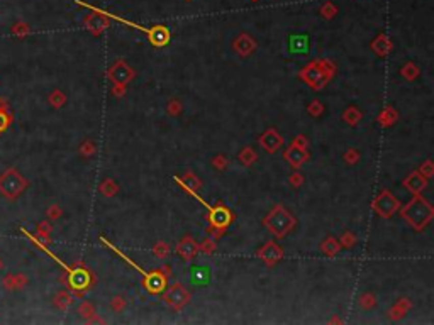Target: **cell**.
<instances>
[{
	"label": "cell",
	"mask_w": 434,
	"mask_h": 325,
	"mask_svg": "<svg viewBox=\"0 0 434 325\" xmlns=\"http://www.w3.org/2000/svg\"><path fill=\"white\" fill-rule=\"evenodd\" d=\"M355 242H356V237L353 235V232H344L339 239V244L344 246V247H353Z\"/></svg>",
	"instance_id": "31"
},
{
	"label": "cell",
	"mask_w": 434,
	"mask_h": 325,
	"mask_svg": "<svg viewBox=\"0 0 434 325\" xmlns=\"http://www.w3.org/2000/svg\"><path fill=\"white\" fill-rule=\"evenodd\" d=\"M80 313L85 317H90V315H94V308H92V305H89V303H84V305L80 307Z\"/></svg>",
	"instance_id": "41"
},
{
	"label": "cell",
	"mask_w": 434,
	"mask_h": 325,
	"mask_svg": "<svg viewBox=\"0 0 434 325\" xmlns=\"http://www.w3.org/2000/svg\"><path fill=\"white\" fill-rule=\"evenodd\" d=\"M283 144V139L282 136L278 134L277 129H266L265 132L261 134L260 137V146L265 149L266 153H275L278 147H280Z\"/></svg>",
	"instance_id": "12"
},
{
	"label": "cell",
	"mask_w": 434,
	"mask_h": 325,
	"mask_svg": "<svg viewBox=\"0 0 434 325\" xmlns=\"http://www.w3.org/2000/svg\"><path fill=\"white\" fill-rule=\"evenodd\" d=\"M419 173L422 174V176H426L427 180L432 176V173H434V164H432L431 159H427V161L422 164L421 169H419Z\"/></svg>",
	"instance_id": "33"
},
{
	"label": "cell",
	"mask_w": 434,
	"mask_h": 325,
	"mask_svg": "<svg viewBox=\"0 0 434 325\" xmlns=\"http://www.w3.org/2000/svg\"><path fill=\"white\" fill-rule=\"evenodd\" d=\"M397 119H399V113H397L395 108L392 107H387L382 110V113L378 117H376V121H378V124H382L384 127H390L392 124H394Z\"/></svg>",
	"instance_id": "21"
},
{
	"label": "cell",
	"mask_w": 434,
	"mask_h": 325,
	"mask_svg": "<svg viewBox=\"0 0 434 325\" xmlns=\"http://www.w3.org/2000/svg\"><path fill=\"white\" fill-rule=\"evenodd\" d=\"M288 182H290V185H292L293 188H299V187H301V185L304 183V176H302L301 173H293V174H290Z\"/></svg>",
	"instance_id": "39"
},
{
	"label": "cell",
	"mask_w": 434,
	"mask_h": 325,
	"mask_svg": "<svg viewBox=\"0 0 434 325\" xmlns=\"http://www.w3.org/2000/svg\"><path fill=\"white\" fill-rule=\"evenodd\" d=\"M237 159H239V163L245 164V166H251V164L256 163L258 154H256L255 149L248 146V147H242V149H241L239 154H237Z\"/></svg>",
	"instance_id": "22"
},
{
	"label": "cell",
	"mask_w": 434,
	"mask_h": 325,
	"mask_svg": "<svg viewBox=\"0 0 434 325\" xmlns=\"http://www.w3.org/2000/svg\"><path fill=\"white\" fill-rule=\"evenodd\" d=\"M199 252V244L190 235H185L182 241L177 244V254L183 261H192Z\"/></svg>",
	"instance_id": "14"
},
{
	"label": "cell",
	"mask_w": 434,
	"mask_h": 325,
	"mask_svg": "<svg viewBox=\"0 0 434 325\" xmlns=\"http://www.w3.org/2000/svg\"><path fill=\"white\" fill-rule=\"evenodd\" d=\"M111 307H112L114 312H122L124 307H126V302H124L122 297H116V298H114V300L111 302Z\"/></svg>",
	"instance_id": "35"
},
{
	"label": "cell",
	"mask_w": 434,
	"mask_h": 325,
	"mask_svg": "<svg viewBox=\"0 0 434 325\" xmlns=\"http://www.w3.org/2000/svg\"><path fill=\"white\" fill-rule=\"evenodd\" d=\"M256 256L260 257L266 266H275L277 262L283 257V249L277 244V242L268 241L261 249H258Z\"/></svg>",
	"instance_id": "10"
},
{
	"label": "cell",
	"mask_w": 434,
	"mask_h": 325,
	"mask_svg": "<svg viewBox=\"0 0 434 325\" xmlns=\"http://www.w3.org/2000/svg\"><path fill=\"white\" fill-rule=\"evenodd\" d=\"M427 182H429V180H427L426 176H422L419 171H414L404 180V183L402 185H404V188L409 190L412 195H421L422 190L426 188Z\"/></svg>",
	"instance_id": "16"
},
{
	"label": "cell",
	"mask_w": 434,
	"mask_h": 325,
	"mask_svg": "<svg viewBox=\"0 0 434 325\" xmlns=\"http://www.w3.org/2000/svg\"><path fill=\"white\" fill-rule=\"evenodd\" d=\"M100 192L104 193L105 197H114V195L119 192V187H117V183L114 182V180L107 178L105 182L100 185Z\"/></svg>",
	"instance_id": "27"
},
{
	"label": "cell",
	"mask_w": 434,
	"mask_h": 325,
	"mask_svg": "<svg viewBox=\"0 0 434 325\" xmlns=\"http://www.w3.org/2000/svg\"><path fill=\"white\" fill-rule=\"evenodd\" d=\"M187 2H190V0H187Z\"/></svg>",
	"instance_id": "45"
},
{
	"label": "cell",
	"mask_w": 434,
	"mask_h": 325,
	"mask_svg": "<svg viewBox=\"0 0 434 325\" xmlns=\"http://www.w3.org/2000/svg\"><path fill=\"white\" fill-rule=\"evenodd\" d=\"M321 12H322L324 17L331 19V17H334V14H336V7H334L333 4H326L324 7L321 9Z\"/></svg>",
	"instance_id": "40"
},
{
	"label": "cell",
	"mask_w": 434,
	"mask_h": 325,
	"mask_svg": "<svg viewBox=\"0 0 434 325\" xmlns=\"http://www.w3.org/2000/svg\"><path fill=\"white\" fill-rule=\"evenodd\" d=\"M321 249L326 256H336L341 251V244H339V241L334 239V237H328V239L322 242Z\"/></svg>",
	"instance_id": "23"
},
{
	"label": "cell",
	"mask_w": 434,
	"mask_h": 325,
	"mask_svg": "<svg viewBox=\"0 0 434 325\" xmlns=\"http://www.w3.org/2000/svg\"><path fill=\"white\" fill-rule=\"evenodd\" d=\"M7 126H9V119H7V115H4V113L0 112V132H2L4 129H7Z\"/></svg>",
	"instance_id": "43"
},
{
	"label": "cell",
	"mask_w": 434,
	"mask_h": 325,
	"mask_svg": "<svg viewBox=\"0 0 434 325\" xmlns=\"http://www.w3.org/2000/svg\"><path fill=\"white\" fill-rule=\"evenodd\" d=\"M215 249H217V241L214 239L212 235H209L207 239H204L199 244V251L204 252V254H212Z\"/></svg>",
	"instance_id": "26"
},
{
	"label": "cell",
	"mask_w": 434,
	"mask_h": 325,
	"mask_svg": "<svg viewBox=\"0 0 434 325\" xmlns=\"http://www.w3.org/2000/svg\"><path fill=\"white\" fill-rule=\"evenodd\" d=\"M112 94L117 97H122L124 94H126V86H119V85H114V90H112Z\"/></svg>",
	"instance_id": "42"
},
{
	"label": "cell",
	"mask_w": 434,
	"mask_h": 325,
	"mask_svg": "<svg viewBox=\"0 0 434 325\" xmlns=\"http://www.w3.org/2000/svg\"><path fill=\"white\" fill-rule=\"evenodd\" d=\"M153 254L159 257V259H165V257L170 254V246L167 242H158V244L153 247Z\"/></svg>",
	"instance_id": "29"
},
{
	"label": "cell",
	"mask_w": 434,
	"mask_h": 325,
	"mask_svg": "<svg viewBox=\"0 0 434 325\" xmlns=\"http://www.w3.org/2000/svg\"><path fill=\"white\" fill-rule=\"evenodd\" d=\"M163 300H165L167 305L175 308V310H182V308L190 302V293L185 290L183 285H180V283H175V285L165 288Z\"/></svg>",
	"instance_id": "6"
},
{
	"label": "cell",
	"mask_w": 434,
	"mask_h": 325,
	"mask_svg": "<svg viewBox=\"0 0 434 325\" xmlns=\"http://www.w3.org/2000/svg\"><path fill=\"white\" fill-rule=\"evenodd\" d=\"M361 117H363V115H361V112L356 107H348L344 110V113H343L344 122L349 124V126H356V124L361 121Z\"/></svg>",
	"instance_id": "24"
},
{
	"label": "cell",
	"mask_w": 434,
	"mask_h": 325,
	"mask_svg": "<svg viewBox=\"0 0 434 325\" xmlns=\"http://www.w3.org/2000/svg\"><path fill=\"white\" fill-rule=\"evenodd\" d=\"M360 305H361V308H365V310H370V308H373L376 305V300L371 293H366V295H361Z\"/></svg>",
	"instance_id": "30"
},
{
	"label": "cell",
	"mask_w": 434,
	"mask_h": 325,
	"mask_svg": "<svg viewBox=\"0 0 434 325\" xmlns=\"http://www.w3.org/2000/svg\"><path fill=\"white\" fill-rule=\"evenodd\" d=\"M134 70L129 66L126 61L119 60L116 61V65L112 66L111 70H108L107 73V78L112 81L114 85H119V86H126L129 81H131L134 78Z\"/></svg>",
	"instance_id": "8"
},
{
	"label": "cell",
	"mask_w": 434,
	"mask_h": 325,
	"mask_svg": "<svg viewBox=\"0 0 434 325\" xmlns=\"http://www.w3.org/2000/svg\"><path fill=\"white\" fill-rule=\"evenodd\" d=\"M212 164H214V168H217V169H226L227 168V158L226 156H222V154H219V156H215L214 159H212Z\"/></svg>",
	"instance_id": "36"
},
{
	"label": "cell",
	"mask_w": 434,
	"mask_h": 325,
	"mask_svg": "<svg viewBox=\"0 0 434 325\" xmlns=\"http://www.w3.org/2000/svg\"><path fill=\"white\" fill-rule=\"evenodd\" d=\"M24 188H25V182L22 180V176L17 174L15 171L5 173L4 176L0 178V192L9 198L17 197Z\"/></svg>",
	"instance_id": "7"
},
{
	"label": "cell",
	"mask_w": 434,
	"mask_h": 325,
	"mask_svg": "<svg viewBox=\"0 0 434 325\" xmlns=\"http://www.w3.org/2000/svg\"><path fill=\"white\" fill-rule=\"evenodd\" d=\"M168 276L163 275V270L159 271H151V273H146L143 276V286L144 290L151 295H159V293L165 291V288L168 286Z\"/></svg>",
	"instance_id": "9"
},
{
	"label": "cell",
	"mask_w": 434,
	"mask_h": 325,
	"mask_svg": "<svg viewBox=\"0 0 434 325\" xmlns=\"http://www.w3.org/2000/svg\"><path fill=\"white\" fill-rule=\"evenodd\" d=\"M400 209V202L392 195L389 190H382L373 200V210L376 215H380L382 219H390L397 210Z\"/></svg>",
	"instance_id": "5"
},
{
	"label": "cell",
	"mask_w": 434,
	"mask_h": 325,
	"mask_svg": "<svg viewBox=\"0 0 434 325\" xmlns=\"http://www.w3.org/2000/svg\"><path fill=\"white\" fill-rule=\"evenodd\" d=\"M283 158H285V161L290 164L292 168L299 169L309 159V153H307V149L295 147V146H292V144H290L288 149L285 151V154H283Z\"/></svg>",
	"instance_id": "15"
},
{
	"label": "cell",
	"mask_w": 434,
	"mask_h": 325,
	"mask_svg": "<svg viewBox=\"0 0 434 325\" xmlns=\"http://www.w3.org/2000/svg\"><path fill=\"white\" fill-rule=\"evenodd\" d=\"M167 112L170 113L172 117H177L182 113V104H180V100L177 99H170L168 104H167Z\"/></svg>",
	"instance_id": "28"
},
{
	"label": "cell",
	"mask_w": 434,
	"mask_h": 325,
	"mask_svg": "<svg viewBox=\"0 0 434 325\" xmlns=\"http://www.w3.org/2000/svg\"><path fill=\"white\" fill-rule=\"evenodd\" d=\"M344 161L348 164H356L360 161V153L356 151V149H349V151H346L344 154Z\"/></svg>",
	"instance_id": "34"
},
{
	"label": "cell",
	"mask_w": 434,
	"mask_h": 325,
	"mask_svg": "<svg viewBox=\"0 0 434 325\" xmlns=\"http://www.w3.org/2000/svg\"><path fill=\"white\" fill-rule=\"evenodd\" d=\"M232 48H234V51L239 56L246 58V56H250L253 51L256 49V41L253 39L250 34L242 33V34H239L234 39V43H232Z\"/></svg>",
	"instance_id": "13"
},
{
	"label": "cell",
	"mask_w": 434,
	"mask_h": 325,
	"mask_svg": "<svg viewBox=\"0 0 434 325\" xmlns=\"http://www.w3.org/2000/svg\"><path fill=\"white\" fill-rule=\"evenodd\" d=\"M263 225H265L277 239H282V237H285L288 232L295 227V219H293V215L288 212L285 207L275 205V207L272 209V212L263 219Z\"/></svg>",
	"instance_id": "4"
},
{
	"label": "cell",
	"mask_w": 434,
	"mask_h": 325,
	"mask_svg": "<svg viewBox=\"0 0 434 325\" xmlns=\"http://www.w3.org/2000/svg\"><path fill=\"white\" fill-rule=\"evenodd\" d=\"M419 73L421 71L414 63H407V65L402 66V70H400V75L404 76L405 80H416L417 76H419Z\"/></svg>",
	"instance_id": "25"
},
{
	"label": "cell",
	"mask_w": 434,
	"mask_h": 325,
	"mask_svg": "<svg viewBox=\"0 0 434 325\" xmlns=\"http://www.w3.org/2000/svg\"><path fill=\"white\" fill-rule=\"evenodd\" d=\"M392 48H394V44L390 43V39L387 38L385 34H380L378 38H376L373 43H371V49H373L378 56L389 54L390 51H392Z\"/></svg>",
	"instance_id": "18"
},
{
	"label": "cell",
	"mask_w": 434,
	"mask_h": 325,
	"mask_svg": "<svg viewBox=\"0 0 434 325\" xmlns=\"http://www.w3.org/2000/svg\"><path fill=\"white\" fill-rule=\"evenodd\" d=\"M292 146H295V147H301V149H307V146H309V142H307V139H306V136H295V139H293L292 141Z\"/></svg>",
	"instance_id": "38"
},
{
	"label": "cell",
	"mask_w": 434,
	"mask_h": 325,
	"mask_svg": "<svg viewBox=\"0 0 434 325\" xmlns=\"http://www.w3.org/2000/svg\"><path fill=\"white\" fill-rule=\"evenodd\" d=\"M336 75V66L329 60H316L299 71V78L314 90H321Z\"/></svg>",
	"instance_id": "2"
},
{
	"label": "cell",
	"mask_w": 434,
	"mask_h": 325,
	"mask_svg": "<svg viewBox=\"0 0 434 325\" xmlns=\"http://www.w3.org/2000/svg\"><path fill=\"white\" fill-rule=\"evenodd\" d=\"M148 39L154 48H163L170 43V31L165 25H154L151 27V34L148 36Z\"/></svg>",
	"instance_id": "17"
},
{
	"label": "cell",
	"mask_w": 434,
	"mask_h": 325,
	"mask_svg": "<svg viewBox=\"0 0 434 325\" xmlns=\"http://www.w3.org/2000/svg\"><path fill=\"white\" fill-rule=\"evenodd\" d=\"M94 151H95V146H94L92 142H89V144H87V146L84 147V153H85V154H92Z\"/></svg>",
	"instance_id": "44"
},
{
	"label": "cell",
	"mask_w": 434,
	"mask_h": 325,
	"mask_svg": "<svg viewBox=\"0 0 434 325\" xmlns=\"http://www.w3.org/2000/svg\"><path fill=\"white\" fill-rule=\"evenodd\" d=\"M175 182H177L183 190H199L200 185H202V183H200V180L195 176L192 171H187V173H185L183 178L175 176Z\"/></svg>",
	"instance_id": "19"
},
{
	"label": "cell",
	"mask_w": 434,
	"mask_h": 325,
	"mask_svg": "<svg viewBox=\"0 0 434 325\" xmlns=\"http://www.w3.org/2000/svg\"><path fill=\"white\" fill-rule=\"evenodd\" d=\"M399 210H400L402 219L417 232L424 230L426 227L431 224V220L434 217L432 205L427 202L422 195H414V198Z\"/></svg>",
	"instance_id": "1"
},
{
	"label": "cell",
	"mask_w": 434,
	"mask_h": 325,
	"mask_svg": "<svg viewBox=\"0 0 434 325\" xmlns=\"http://www.w3.org/2000/svg\"><path fill=\"white\" fill-rule=\"evenodd\" d=\"M68 283H70L71 290L84 291L90 286L92 276L89 271L84 270V268H73V270L68 273Z\"/></svg>",
	"instance_id": "11"
},
{
	"label": "cell",
	"mask_w": 434,
	"mask_h": 325,
	"mask_svg": "<svg viewBox=\"0 0 434 325\" xmlns=\"http://www.w3.org/2000/svg\"><path fill=\"white\" fill-rule=\"evenodd\" d=\"M307 110H309V113H311L312 117H319L322 113V110H324V107H322V104L319 100H314L312 104H309V107H307Z\"/></svg>",
	"instance_id": "32"
},
{
	"label": "cell",
	"mask_w": 434,
	"mask_h": 325,
	"mask_svg": "<svg viewBox=\"0 0 434 325\" xmlns=\"http://www.w3.org/2000/svg\"><path fill=\"white\" fill-rule=\"evenodd\" d=\"M185 192H187L188 195H192V197L195 198V200H199L200 203L204 205L205 209H207V212H209V222H210V235L214 237V239H219V237L224 234V230L227 229V225L231 224L232 222V212L229 209H226L224 205H217V207H212V205H209V203H205L202 198L199 197L197 195V192H195V190H185Z\"/></svg>",
	"instance_id": "3"
},
{
	"label": "cell",
	"mask_w": 434,
	"mask_h": 325,
	"mask_svg": "<svg viewBox=\"0 0 434 325\" xmlns=\"http://www.w3.org/2000/svg\"><path fill=\"white\" fill-rule=\"evenodd\" d=\"M205 270H207V268H205ZM205 270H204V268H197V270H194V273H197V275H194V278H195V280H197L199 283L207 281L209 271H205Z\"/></svg>",
	"instance_id": "37"
},
{
	"label": "cell",
	"mask_w": 434,
	"mask_h": 325,
	"mask_svg": "<svg viewBox=\"0 0 434 325\" xmlns=\"http://www.w3.org/2000/svg\"><path fill=\"white\" fill-rule=\"evenodd\" d=\"M411 307H412V303L409 298H400V300L394 305V308L390 310V318L392 320H399V318L405 315L407 310H411Z\"/></svg>",
	"instance_id": "20"
}]
</instances>
